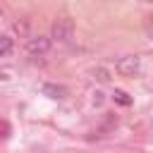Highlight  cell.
<instances>
[{
  "label": "cell",
  "instance_id": "52a82bcc",
  "mask_svg": "<svg viewBox=\"0 0 153 153\" xmlns=\"http://www.w3.org/2000/svg\"><path fill=\"white\" fill-rule=\"evenodd\" d=\"M93 76H96L98 81H108V79H110V76H108V72H105V69H100V67H98V69H93Z\"/></svg>",
  "mask_w": 153,
  "mask_h": 153
},
{
  "label": "cell",
  "instance_id": "7a4b0ae2",
  "mask_svg": "<svg viewBox=\"0 0 153 153\" xmlns=\"http://www.w3.org/2000/svg\"><path fill=\"white\" fill-rule=\"evenodd\" d=\"M50 36H53L55 41H60V43H69V41H72V36H74V24H72V19H67V17L57 19V22L53 24Z\"/></svg>",
  "mask_w": 153,
  "mask_h": 153
},
{
  "label": "cell",
  "instance_id": "8992f818",
  "mask_svg": "<svg viewBox=\"0 0 153 153\" xmlns=\"http://www.w3.org/2000/svg\"><path fill=\"white\" fill-rule=\"evenodd\" d=\"M112 98H115V103H120V105H131V98H129L124 91H115Z\"/></svg>",
  "mask_w": 153,
  "mask_h": 153
},
{
  "label": "cell",
  "instance_id": "ba28073f",
  "mask_svg": "<svg viewBox=\"0 0 153 153\" xmlns=\"http://www.w3.org/2000/svg\"><path fill=\"white\" fill-rule=\"evenodd\" d=\"M93 103L100 105V103H103V93H93Z\"/></svg>",
  "mask_w": 153,
  "mask_h": 153
},
{
  "label": "cell",
  "instance_id": "277c9868",
  "mask_svg": "<svg viewBox=\"0 0 153 153\" xmlns=\"http://www.w3.org/2000/svg\"><path fill=\"white\" fill-rule=\"evenodd\" d=\"M43 93H45V96H50V98L62 100V98L67 96V88H65V86H57V84H45V86H43Z\"/></svg>",
  "mask_w": 153,
  "mask_h": 153
},
{
  "label": "cell",
  "instance_id": "5b68a950",
  "mask_svg": "<svg viewBox=\"0 0 153 153\" xmlns=\"http://www.w3.org/2000/svg\"><path fill=\"white\" fill-rule=\"evenodd\" d=\"M10 50H12V38H7V36H2V38H0V57H5V55H10Z\"/></svg>",
  "mask_w": 153,
  "mask_h": 153
},
{
  "label": "cell",
  "instance_id": "3957f363",
  "mask_svg": "<svg viewBox=\"0 0 153 153\" xmlns=\"http://www.w3.org/2000/svg\"><path fill=\"white\" fill-rule=\"evenodd\" d=\"M48 48H50V38H48V36H33V38H29V41H26V53H29V55H33V57L45 55V53H48Z\"/></svg>",
  "mask_w": 153,
  "mask_h": 153
},
{
  "label": "cell",
  "instance_id": "6da1fadb",
  "mask_svg": "<svg viewBox=\"0 0 153 153\" xmlns=\"http://www.w3.org/2000/svg\"><path fill=\"white\" fill-rule=\"evenodd\" d=\"M115 69L122 76H141L143 65H141V57L139 55H124V57L115 60Z\"/></svg>",
  "mask_w": 153,
  "mask_h": 153
}]
</instances>
